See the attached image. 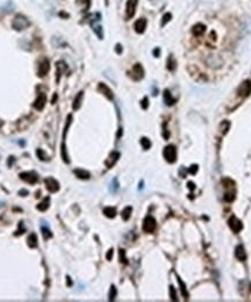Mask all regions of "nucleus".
<instances>
[{
	"mask_svg": "<svg viewBox=\"0 0 251 302\" xmlns=\"http://www.w3.org/2000/svg\"><path fill=\"white\" fill-rule=\"evenodd\" d=\"M131 211H133V208L129 206V207H126L125 209L122 211V218L125 220V221H128L129 220V217H130V215H131Z\"/></svg>",
	"mask_w": 251,
	"mask_h": 302,
	"instance_id": "nucleus-26",
	"label": "nucleus"
},
{
	"mask_svg": "<svg viewBox=\"0 0 251 302\" xmlns=\"http://www.w3.org/2000/svg\"><path fill=\"white\" fill-rule=\"evenodd\" d=\"M229 127H230V123H229L228 121H222L219 127V130L221 131L222 135H224V134H227V131L229 130Z\"/></svg>",
	"mask_w": 251,
	"mask_h": 302,
	"instance_id": "nucleus-23",
	"label": "nucleus"
},
{
	"mask_svg": "<svg viewBox=\"0 0 251 302\" xmlns=\"http://www.w3.org/2000/svg\"><path fill=\"white\" fill-rule=\"evenodd\" d=\"M170 295H171V299L173 300V301H176L177 300V295H176V291H174V288L171 286L170 287Z\"/></svg>",
	"mask_w": 251,
	"mask_h": 302,
	"instance_id": "nucleus-34",
	"label": "nucleus"
},
{
	"mask_svg": "<svg viewBox=\"0 0 251 302\" xmlns=\"http://www.w3.org/2000/svg\"><path fill=\"white\" fill-rule=\"evenodd\" d=\"M188 187H189V189H193L194 188V184L193 182H188Z\"/></svg>",
	"mask_w": 251,
	"mask_h": 302,
	"instance_id": "nucleus-41",
	"label": "nucleus"
},
{
	"mask_svg": "<svg viewBox=\"0 0 251 302\" xmlns=\"http://www.w3.org/2000/svg\"><path fill=\"white\" fill-rule=\"evenodd\" d=\"M93 30L95 31V34L99 36V38H102V31H101V27L100 26H94Z\"/></svg>",
	"mask_w": 251,
	"mask_h": 302,
	"instance_id": "nucleus-33",
	"label": "nucleus"
},
{
	"mask_svg": "<svg viewBox=\"0 0 251 302\" xmlns=\"http://www.w3.org/2000/svg\"><path fill=\"white\" fill-rule=\"evenodd\" d=\"M115 296H116V288H115L114 286H112V287H111V293H109V300H111V301L114 300Z\"/></svg>",
	"mask_w": 251,
	"mask_h": 302,
	"instance_id": "nucleus-32",
	"label": "nucleus"
},
{
	"mask_svg": "<svg viewBox=\"0 0 251 302\" xmlns=\"http://www.w3.org/2000/svg\"><path fill=\"white\" fill-rule=\"evenodd\" d=\"M205 31H206V26L202 23H196L192 29V33L194 36H201L205 34Z\"/></svg>",
	"mask_w": 251,
	"mask_h": 302,
	"instance_id": "nucleus-16",
	"label": "nucleus"
},
{
	"mask_svg": "<svg viewBox=\"0 0 251 302\" xmlns=\"http://www.w3.org/2000/svg\"><path fill=\"white\" fill-rule=\"evenodd\" d=\"M49 205H50V198L48 196V198H45L40 205H37V209L41 211H47L48 208H49Z\"/></svg>",
	"mask_w": 251,
	"mask_h": 302,
	"instance_id": "nucleus-21",
	"label": "nucleus"
},
{
	"mask_svg": "<svg viewBox=\"0 0 251 302\" xmlns=\"http://www.w3.org/2000/svg\"><path fill=\"white\" fill-rule=\"evenodd\" d=\"M251 94V82L250 80H245V82H243L240 86H238V89H237V95L240 96V98H247V96H249Z\"/></svg>",
	"mask_w": 251,
	"mask_h": 302,
	"instance_id": "nucleus-3",
	"label": "nucleus"
},
{
	"mask_svg": "<svg viewBox=\"0 0 251 302\" xmlns=\"http://www.w3.org/2000/svg\"><path fill=\"white\" fill-rule=\"evenodd\" d=\"M164 101H165V104L169 105V106H172V105L176 102V99L172 98V95H171V93H170L169 90L164 91Z\"/></svg>",
	"mask_w": 251,
	"mask_h": 302,
	"instance_id": "nucleus-19",
	"label": "nucleus"
},
{
	"mask_svg": "<svg viewBox=\"0 0 251 302\" xmlns=\"http://www.w3.org/2000/svg\"><path fill=\"white\" fill-rule=\"evenodd\" d=\"M141 145H142V148H143L144 150H148V149H150V147H151V142H150V140L143 137V138H141Z\"/></svg>",
	"mask_w": 251,
	"mask_h": 302,
	"instance_id": "nucleus-27",
	"label": "nucleus"
},
{
	"mask_svg": "<svg viewBox=\"0 0 251 302\" xmlns=\"http://www.w3.org/2000/svg\"><path fill=\"white\" fill-rule=\"evenodd\" d=\"M196 171H198V166H196V165H192L191 169H189V172H191L192 174H194Z\"/></svg>",
	"mask_w": 251,
	"mask_h": 302,
	"instance_id": "nucleus-37",
	"label": "nucleus"
},
{
	"mask_svg": "<svg viewBox=\"0 0 251 302\" xmlns=\"http://www.w3.org/2000/svg\"><path fill=\"white\" fill-rule=\"evenodd\" d=\"M27 243L29 245V247H36L37 246V237L35 234H30L27 238Z\"/></svg>",
	"mask_w": 251,
	"mask_h": 302,
	"instance_id": "nucleus-22",
	"label": "nucleus"
},
{
	"mask_svg": "<svg viewBox=\"0 0 251 302\" xmlns=\"http://www.w3.org/2000/svg\"><path fill=\"white\" fill-rule=\"evenodd\" d=\"M159 54H160V50H159L158 48L154 50V55H155V57H158V56H159Z\"/></svg>",
	"mask_w": 251,
	"mask_h": 302,
	"instance_id": "nucleus-40",
	"label": "nucleus"
},
{
	"mask_svg": "<svg viewBox=\"0 0 251 302\" xmlns=\"http://www.w3.org/2000/svg\"><path fill=\"white\" fill-rule=\"evenodd\" d=\"M29 26V21L27 20V18L22 16V15H16L14 21H13V28L16 30H22L27 28Z\"/></svg>",
	"mask_w": 251,
	"mask_h": 302,
	"instance_id": "nucleus-4",
	"label": "nucleus"
},
{
	"mask_svg": "<svg viewBox=\"0 0 251 302\" xmlns=\"http://www.w3.org/2000/svg\"><path fill=\"white\" fill-rule=\"evenodd\" d=\"M119 157H120V153H119V152H116V151L112 152V153L109 155V158L106 160V165H107V167H112V166L118 162Z\"/></svg>",
	"mask_w": 251,
	"mask_h": 302,
	"instance_id": "nucleus-15",
	"label": "nucleus"
},
{
	"mask_svg": "<svg viewBox=\"0 0 251 302\" xmlns=\"http://www.w3.org/2000/svg\"><path fill=\"white\" fill-rule=\"evenodd\" d=\"M73 172H74V174H76L78 178H80V179H89V178L91 177L90 172H87V171H85V170L77 169V170H74Z\"/></svg>",
	"mask_w": 251,
	"mask_h": 302,
	"instance_id": "nucleus-20",
	"label": "nucleus"
},
{
	"mask_svg": "<svg viewBox=\"0 0 251 302\" xmlns=\"http://www.w3.org/2000/svg\"><path fill=\"white\" fill-rule=\"evenodd\" d=\"M164 158L166 159V162L169 163H174L177 159V149L174 145H167L165 147V149L163 151Z\"/></svg>",
	"mask_w": 251,
	"mask_h": 302,
	"instance_id": "nucleus-2",
	"label": "nucleus"
},
{
	"mask_svg": "<svg viewBox=\"0 0 251 302\" xmlns=\"http://www.w3.org/2000/svg\"><path fill=\"white\" fill-rule=\"evenodd\" d=\"M228 224H229V227H230V229L235 233V234H238L242 229H243V223L236 217V216H231L230 218H229V221H228Z\"/></svg>",
	"mask_w": 251,
	"mask_h": 302,
	"instance_id": "nucleus-6",
	"label": "nucleus"
},
{
	"mask_svg": "<svg viewBox=\"0 0 251 302\" xmlns=\"http://www.w3.org/2000/svg\"><path fill=\"white\" fill-rule=\"evenodd\" d=\"M137 0H128L126 5V16L127 19H131L135 15L136 7H137Z\"/></svg>",
	"mask_w": 251,
	"mask_h": 302,
	"instance_id": "nucleus-7",
	"label": "nucleus"
},
{
	"mask_svg": "<svg viewBox=\"0 0 251 302\" xmlns=\"http://www.w3.org/2000/svg\"><path fill=\"white\" fill-rule=\"evenodd\" d=\"M222 185H223V188H224V195H223V199L225 202H233L235 200V196H236V184L235 181L229 179V178H224L222 179Z\"/></svg>",
	"mask_w": 251,
	"mask_h": 302,
	"instance_id": "nucleus-1",
	"label": "nucleus"
},
{
	"mask_svg": "<svg viewBox=\"0 0 251 302\" xmlns=\"http://www.w3.org/2000/svg\"><path fill=\"white\" fill-rule=\"evenodd\" d=\"M171 18H172V15L170 14V13H165L164 15H163V20H162V27H164L170 20H171Z\"/></svg>",
	"mask_w": 251,
	"mask_h": 302,
	"instance_id": "nucleus-29",
	"label": "nucleus"
},
{
	"mask_svg": "<svg viewBox=\"0 0 251 302\" xmlns=\"http://www.w3.org/2000/svg\"><path fill=\"white\" fill-rule=\"evenodd\" d=\"M99 91L102 92L109 100H113V92L111 91V89H109L108 86H106L105 84L101 83V84H99Z\"/></svg>",
	"mask_w": 251,
	"mask_h": 302,
	"instance_id": "nucleus-18",
	"label": "nucleus"
},
{
	"mask_svg": "<svg viewBox=\"0 0 251 302\" xmlns=\"http://www.w3.org/2000/svg\"><path fill=\"white\" fill-rule=\"evenodd\" d=\"M167 69H169L170 71H173V70L176 69V60H174V58H173L172 56H170V57L167 58Z\"/></svg>",
	"mask_w": 251,
	"mask_h": 302,
	"instance_id": "nucleus-28",
	"label": "nucleus"
},
{
	"mask_svg": "<svg viewBox=\"0 0 251 302\" xmlns=\"http://www.w3.org/2000/svg\"><path fill=\"white\" fill-rule=\"evenodd\" d=\"M20 178H21L22 180L27 181L28 184H31V185H33V184H35V182H37V180H38L37 174H36L35 172H33V171L21 173V174H20Z\"/></svg>",
	"mask_w": 251,
	"mask_h": 302,
	"instance_id": "nucleus-9",
	"label": "nucleus"
},
{
	"mask_svg": "<svg viewBox=\"0 0 251 302\" xmlns=\"http://www.w3.org/2000/svg\"><path fill=\"white\" fill-rule=\"evenodd\" d=\"M120 257H121V262L127 264V259L125 258V250H120Z\"/></svg>",
	"mask_w": 251,
	"mask_h": 302,
	"instance_id": "nucleus-36",
	"label": "nucleus"
},
{
	"mask_svg": "<svg viewBox=\"0 0 251 302\" xmlns=\"http://www.w3.org/2000/svg\"><path fill=\"white\" fill-rule=\"evenodd\" d=\"M42 234H43V238H44V240H48V238L52 237V234L50 233V230H49L48 228H43V227H42Z\"/></svg>",
	"mask_w": 251,
	"mask_h": 302,
	"instance_id": "nucleus-30",
	"label": "nucleus"
},
{
	"mask_svg": "<svg viewBox=\"0 0 251 302\" xmlns=\"http://www.w3.org/2000/svg\"><path fill=\"white\" fill-rule=\"evenodd\" d=\"M67 285H69V286L71 285V280H70V278H69V276H67Z\"/></svg>",
	"mask_w": 251,
	"mask_h": 302,
	"instance_id": "nucleus-42",
	"label": "nucleus"
},
{
	"mask_svg": "<svg viewBox=\"0 0 251 302\" xmlns=\"http://www.w3.org/2000/svg\"><path fill=\"white\" fill-rule=\"evenodd\" d=\"M148 105H149V104H148V98L145 96V98L142 100V108H143V109H147V108H148Z\"/></svg>",
	"mask_w": 251,
	"mask_h": 302,
	"instance_id": "nucleus-35",
	"label": "nucleus"
},
{
	"mask_svg": "<svg viewBox=\"0 0 251 302\" xmlns=\"http://www.w3.org/2000/svg\"><path fill=\"white\" fill-rule=\"evenodd\" d=\"M45 101H47V98H45V94L43 93H40L34 102V107L37 109V111H42L45 106Z\"/></svg>",
	"mask_w": 251,
	"mask_h": 302,
	"instance_id": "nucleus-10",
	"label": "nucleus"
},
{
	"mask_svg": "<svg viewBox=\"0 0 251 302\" xmlns=\"http://www.w3.org/2000/svg\"><path fill=\"white\" fill-rule=\"evenodd\" d=\"M131 78L134 79V80H141L142 78H143V76H144V70H143V67H142V65L141 64H135L134 66H133V70H131Z\"/></svg>",
	"mask_w": 251,
	"mask_h": 302,
	"instance_id": "nucleus-8",
	"label": "nucleus"
},
{
	"mask_svg": "<svg viewBox=\"0 0 251 302\" xmlns=\"http://www.w3.org/2000/svg\"><path fill=\"white\" fill-rule=\"evenodd\" d=\"M111 186H112V187H111V191H112L113 193H115V192L118 191V188H119V182H118V180H116V179H113Z\"/></svg>",
	"mask_w": 251,
	"mask_h": 302,
	"instance_id": "nucleus-31",
	"label": "nucleus"
},
{
	"mask_svg": "<svg viewBox=\"0 0 251 302\" xmlns=\"http://www.w3.org/2000/svg\"><path fill=\"white\" fill-rule=\"evenodd\" d=\"M112 256H113V250L111 249L109 251H108V253H107V256H106V258L108 259V260H111L112 259Z\"/></svg>",
	"mask_w": 251,
	"mask_h": 302,
	"instance_id": "nucleus-38",
	"label": "nucleus"
},
{
	"mask_svg": "<svg viewBox=\"0 0 251 302\" xmlns=\"http://www.w3.org/2000/svg\"><path fill=\"white\" fill-rule=\"evenodd\" d=\"M44 182L47 185V188L50 192H57L60 189V184L57 182V180H55L54 178H45Z\"/></svg>",
	"mask_w": 251,
	"mask_h": 302,
	"instance_id": "nucleus-12",
	"label": "nucleus"
},
{
	"mask_svg": "<svg viewBox=\"0 0 251 302\" xmlns=\"http://www.w3.org/2000/svg\"><path fill=\"white\" fill-rule=\"evenodd\" d=\"M104 214H105L107 217L113 218V217H115V215H116V211H115V208H113V207H106V208L104 209Z\"/></svg>",
	"mask_w": 251,
	"mask_h": 302,
	"instance_id": "nucleus-24",
	"label": "nucleus"
},
{
	"mask_svg": "<svg viewBox=\"0 0 251 302\" xmlns=\"http://www.w3.org/2000/svg\"><path fill=\"white\" fill-rule=\"evenodd\" d=\"M235 257L240 262H244L247 259V253H245V250H244L243 245H237L236 246V249H235Z\"/></svg>",
	"mask_w": 251,
	"mask_h": 302,
	"instance_id": "nucleus-14",
	"label": "nucleus"
},
{
	"mask_svg": "<svg viewBox=\"0 0 251 302\" xmlns=\"http://www.w3.org/2000/svg\"><path fill=\"white\" fill-rule=\"evenodd\" d=\"M83 95H84V92L82 91V92H79V93L77 94V96L74 98L73 104H72V108H73L74 111H78V109L80 108V106H82V100H83Z\"/></svg>",
	"mask_w": 251,
	"mask_h": 302,
	"instance_id": "nucleus-17",
	"label": "nucleus"
},
{
	"mask_svg": "<svg viewBox=\"0 0 251 302\" xmlns=\"http://www.w3.org/2000/svg\"><path fill=\"white\" fill-rule=\"evenodd\" d=\"M134 28H135V30H136V33H138V34L144 33V30H145V28H147V20H145L144 18L138 19V20L135 22Z\"/></svg>",
	"mask_w": 251,
	"mask_h": 302,
	"instance_id": "nucleus-13",
	"label": "nucleus"
},
{
	"mask_svg": "<svg viewBox=\"0 0 251 302\" xmlns=\"http://www.w3.org/2000/svg\"><path fill=\"white\" fill-rule=\"evenodd\" d=\"M49 70H50L49 62H48V60H43L40 63V66H38V70H37L38 77H44L49 72Z\"/></svg>",
	"mask_w": 251,
	"mask_h": 302,
	"instance_id": "nucleus-11",
	"label": "nucleus"
},
{
	"mask_svg": "<svg viewBox=\"0 0 251 302\" xmlns=\"http://www.w3.org/2000/svg\"><path fill=\"white\" fill-rule=\"evenodd\" d=\"M115 50H116V52H118V54H121V52H122V47H121L120 44H116Z\"/></svg>",
	"mask_w": 251,
	"mask_h": 302,
	"instance_id": "nucleus-39",
	"label": "nucleus"
},
{
	"mask_svg": "<svg viewBox=\"0 0 251 302\" xmlns=\"http://www.w3.org/2000/svg\"><path fill=\"white\" fill-rule=\"evenodd\" d=\"M156 229V220L152 216H147L143 221V230L145 233H154Z\"/></svg>",
	"mask_w": 251,
	"mask_h": 302,
	"instance_id": "nucleus-5",
	"label": "nucleus"
},
{
	"mask_svg": "<svg viewBox=\"0 0 251 302\" xmlns=\"http://www.w3.org/2000/svg\"><path fill=\"white\" fill-rule=\"evenodd\" d=\"M177 281H178V284H179V286H180V291H182V293H183L184 298H185V299H187L188 293H187V291H186V286H185V284L182 281V279H180L178 275H177Z\"/></svg>",
	"mask_w": 251,
	"mask_h": 302,
	"instance_id": "nucleus-25",
	"label": "nucleus"
}]
</instances>
